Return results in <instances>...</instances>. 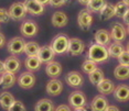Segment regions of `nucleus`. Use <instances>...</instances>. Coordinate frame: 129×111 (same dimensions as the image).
Instances as JSON below:
<instances>
[{
	"mask_svg": "<svg viewBox=\"0 0 129 111\" xmlns=\"http://www.w3.org/2000/svg\"><path fill=\"white\" fill-rule=\"evenodd\" d=\"M85 49V43L82 40L77 37H73L70 39L69 47H67V53L72 56H78L84 52Z\"/></svg>",
	"mask_w": 129,
	"mask_h": 111,
	"instance_id": "6e6552de",
	"label": "nucleus"
},
{
	"mask_svg": "<svg viewBox=\"0 0 129 111\" xmlns=\"http://www.w3.org/2000/svg\"><path fill=\"white\" fill-rule=\"evenodd\" d=\"M114 76H115L118 80L128 79L129 78V66L119 64V65L116 66V68L114 69Z\"/></svg>",
	"mask_w": 129,
	"mask_h": 111,
	"instance_id": "a878e982",
	"label": "nucleus"
},
{
	"mask_svg": "<svg viewBox=\"0 0 129 111\" xmlns=\"http://www.w3.org/2000/svg\"><path fill=\"white\" fill-rule=\"evenodd\" d=\"M94 39H95V43L106 46V45H108L110 43L111 36H110V33L107 30L101 29V30L96 31L95 35H94Z\"/></svg>",
	"mask_w": 129,
	"mask_h": 111,
	"instance_id": "aec40b11",
	"label": "nucleus"
},
{
	"mask_svg": "<svg viewBox=\"0 0 129 111\" xmlns=\"http://www.w3.org/2000/svg\"><path fill=\"white\" fill-rule=\"evenodd\" d=\"M65 81L70 87L77 88V87H81L82 85H83L84 78H83V76L81 75V73L73 71V72H70L69 74L65 76Z\"/></svg>",
	"mask_w": 129,
	"mask_h": 111,
	"instance_id": "ddd939ff",
	"label": "nucleus"
},
{
	"mask_svg": "<svg viewBox=\"0 0 129 111\" xmlns=\"http://www.w3.org/2000/svg\"><path fill=\"white\" fill-rule=\"evenodd\" d=\"M122 20H124V22L126 23L127 25H129V9H128V11L125 13V16L122 17Z\"/></svg>",
	"mask_w": 129,
	"mask_h": 111,
	"instance_id": "ea45409f",
	"label": "nucleus"
},
{
	"mask_svg": "<svg viewBox=\"0 0 129 111\" xmlns=\"http://www.w3.org/2000/svg\"><path fill=\"white\" fill-rule=\"evenodd\" d=\"M87 57L98 64V63H105L106 61H108V58L110 56L106 46L95 43V44H92L89 46Z\"/></svg>",
	"mask_w": 129,
	"mask_h": 111,
	"instance_id": "f257e3e1",
	"label": "nucleus"
},
{
	"mask_svg": "<svg viewBox=\"0 0 129 111\" xmlns=\"http://www.w3.org/2000/svg\"><path fill=\"white\" fill-rule=\"evenodd\" d=\"M128 6L121 0V1L117 2L115 5V16L118 17V18H122L125 16V13L128 11Z\"/></svg>",
	"mask_w": 129,
	"mask_h": 111,
	"instance_id": "2f4dec72",
	"label": "nucleus"
},
{
	"mask_svg": "<svg viewBox=\"0 0 129 111\" xmlns=\"http://www.w3.org/2000/svg\"><path fill=\"white\" fill-rule=\"evenodd\" d=\"M4 72H6V68H5V63L0 61V75H1Z\"/></svg>",
	"mask_w": 129,
	"mask_h": 111,
	"instance_id": "79ce46f5",
	"label": "nucleus"
},
{
	"mask_svg": "<svg viewBox=\"0 0 129 111\" xmlns=\"http://www.w3.org/2000/svg\"><path fill=\"white\" fill-rule=\"evenodd\" d=\"M38 2H40L41 5H46V4H49V1L50 0H37Z\"/></svg>",
	"mask_w": 129,
	"mask_h": 111,
	"instance_id": "a18cd8bd",
	"label": "nucleus"
},
{
	"mask_svg": "<svg viewBox=\"0 0 129 111\" xmlns=\"http://www.w3.org/2000/svg\"><path fill=\"white\" fill-rule=\"evenodd\" d=\"M74 111H86V108L84 107H77V108H74Z\"/></svg>",
	"mask_w": 129,
	"mask_h": 111,
	"instance_id": "c03bdc74",
	"label": "nucleus"
},
{
	"mask_svg": "<svg viewBox=\"0 0 129 111\" xmlns=\"http://www.w3.org/2000/svg\"><path fill=\"white\" fill-rule=\"evenodd\" d=\"M8 111H27V110H25L24 104H23L21 101L16 100L11 104V107L8 109Z\"/></svg>",
	"mask_w": 129,
	"mask_h": 111,
	"instance_id": "f704fd0d",
	"label": "nucleus"
},
{
	"mask_svg": "<svg viewBox=\"0 0 129 111\" xmlns=\"http://www.w3.org/2000/svg\"><path fill=\"white\" fill-rule=\"evenodd\" d=\"M110 36L115 42H124L127 36V30L121 23H113L110 29Z\"/></svg>",
	"mask_w": 129,
	"mask_h": 111,
	"instance_id": "423d86ee",
	"label": "nucleus"
},
{
	"mask_svg": "<svg viewBox=\"0 0 129 111\" xmlns=\"http://www.w3.org/2000/svg\"><path fill=\"white\" fill-rule=\"evenodd\" d=\"M8 11H9L10 18L14 21H21L25 18V14L28 13L23 2H14L13 5H11Z\"/></svg>",
	"mask_w": 129,
	"mask_h": 111,
	"instance_id": "7ed1b4c3",
	"label": "nucleus"
},
{
	"mask_svg": "<svg viewBox=\"0 0 129 111\" xmlns=\"http://www.w3.org/2000/svg\"><path fill=\"white\" fill-rule=\"evenodd\" d=\"M14 101H16V99H14V97L10 92L5 91L0 95V106H1L2 109L8 111V109L11 107V104H12Z\"/></svg>",
	"mask_w": 129,
	"mask_h": 111,
	"instance_id": "bb28decb",
	"label": "nucleus"
},
{
	"mask_svg": "<svg viewBox=\"0 0 129 111\" xmlns=\"http://www.w3.org/2000/svg\"><path fill=\"white\" fill-rule=\"evenodd\" d=\"M115 16V6L111 4H106L99 11V18L103 21H107Z\"/></svg>",
	"mask_w": 129,
	"mask_h": 111,
	"instance_id": "b1692460",
	"label": "nucleus"
},
{
	"mask_svg": "<svg viewBox=\"0 0 129 111\" xmlns=\"http://www.w3.org/2000/svg\"><path fill=\"white\" fill-rule=\"evenodd\" d=\"M69 101H70V106L73 108L84 107L87 104L86 96L82 91H73L69 97Z\"/></svg>",
	"mask_w": 129,
	"mask_h": 111,
	"instance_id": "9b49d317",
	"label": "nucleus"
},
{
	"mask_svg": "<svg viewBox=\"0 0 129 111\" xmlns=\"http://www.w3.org/2000/svg\"><path fill=\"white\" fill-rule=\"evenodd\" d=\"M5 68L7 72H11L16 74L17 72H19L20 67H21V63H20V60L16 55H12V56L8 57L7 60L5 61Z\"/></svg>",
	"mask_w": 129,
	"mask_h": 111,
	"instance_id": "a211bd4d",
	"label": "nucleus"
},
{
	"mask_svg": "<svg viewBox=\"0 0 129 111\" xmlns=\"http://www.w3.org/2000/svg\"><path fill=\"white\" fill-rule=\"evenodd\" d=\"M55 111H72V110L67 104H60V106L55 109Z\"/></svg>",
	"mask_w": 129,
	"mask_h": 111,
	"instance_id": "4c0bfd02",
	"label": "nucleus"
},
{
	"mask_svg": "<svg viewBox=\"0 0 129 111\" xmlns=\"http://www.w3.org/2000/svg\"><path fill=\"white\" fill-rule=\"evenodd\" d=\"M17 81V77L14 73L11 72H4L1 74V77H0V87L4 89H8L10 87H12Z\"/></svg>",
	"mask_w": 129,
	"mask_h": 111,
	"instance_id": "4468645a",
	"label": "nucleus"
},
{
	"mask_svg": "<svg viewBox=\"0 0 129 111\" xmlns=\"http://www.w3.org/2000/svg\"><path fill=\"white\" fill-rule=\"evenodd\" d=\"M126 49H127V51L129 52V42L127 43V46H126Z\"/></svg>",
	"mask_w": 129,
	"mask_h": 111,
	"instance_id": "09e8293b",
	"label": "nucleus"
},
{
	"mask_svg": "<svg viewBox=\"0 0 129 111\" xmlns=\"http://www.w3.org/2000/svg\"><path fill=\"white\" fill-rule=\"evenodd\" d=\"M88 77H89V81L93 85H95V86H97V85L105 78L104 77V72H103L101 68H98V67L96 69H94L92 73H89Z\"/></svg>",
	"mask_w": 129,
	"mask_h": 111,
	"instance_id": "c85d7f7f",
	"label": "nucleus"
},
{
	"mask_svg": "<svg viewBox=\"0 0 129 111\" xmlns=\"http://www.w3.org/2000/svg\"><path fill=\"white\" fill-rule=\"evenodd\" d=\"M96 68H97V63L89 60V58H87V60L82 64V69H83V72L85 74H89V73H92L94 69H96Z\"/></svg>",
	"mask_w": 129,
	"mask_h": 111,
	"instance_id": "473e14b6",
	"label": "nucleus"
},
{
	"mask_svg": "<svg viewBox=\"0 0 129 111\" xmlns=\"http://www.w3.org/2000/svg\"><path fill=\"white\" fill-rule=\"evenodd\" d=\"M106 4H107L106 0H90L89 4L86 7L90 12H99Z\"/></svg>",
	"mask_w": 129,
	"mask_h": 111,
	"instance_id": "c756f323",
	"label": "nucleus"
},
{
	"mask_svg": "<svg viewBox=\"0 0 129 111\" xmlns=\"http://www.w3.org/2000/svg\"><path fill=\"white\" fill-rule=\"evenodd\" d=\"M34 111H55L54 103L50 99H41L34 106Z\"/></svg>",
	"mask_w": 129,
	"mask_h": 111,
	"instance_id": "393cba45",
	"label": "nucleus"
},
{
	"mask_svg": "<svg viewBox=\"0 0 129 111\" xmlns=\"http://www.w3.org/2000/svg\"><path fill=\"white\" fill-rule=\"evenodd\" d=\"M105 111H120V110H119V108H117L116 106H108Z\"/></svg>",
	"mask_w": 129,
	"mask_h": 111,
	"instance_id": "a19ab883",
	"label": "nucleus"
},
{
	"mask_svg": "<svg viewBox=\"0 0 129 111\" xmlns=\"http://www.w3.org/2000/svg\"><path fill=\"white\" fill-rule=\"evenodd\" d=\"M24 45H25V42L23 40V37H20V36H17V37H13L11 39L9 42H8V51L10 52L12 55H20L24 52Z\"/></svg>",
	"mask_w": 129,
	"mask_h": 111,
	"instance_id": "20e7f679",
	"label": "nucleus"
},
{
	"mask_svg": "<svg viewBox=\"0 0 129 111\" xmlns=\"http://www.w3.org/2000/svg\"><path fill=\"white\" fill-rule=\"evenodd\" d=\"M108 106H109V104H108V100L105 98V96H103V95L96 96V97L93 99L92 103H90V107H92V109L94 111H105Z\"/></svg>",
	"mask_w": 129,
	"mask_h": 111,
	"instance_id": "6ab92c4d",
	"label": "nucleus"
},
{
	"mask_svg": "<svg viewBox=\"0 0 129 111\" xmlns=\"http://www.w3.org/2000/svg\"><path fill=\"white\" fill-rule=\"evenodd\" d=\"M77 22L83 31H88L93 23V16L88 9H83L80 11L77 17Z\"/></svg>",
	"mask_w": 129,
	"mask_h": 111,
	"instance_id": "39448f33",
	"label": "nucleus"
},
{
	"mask_svg": "<svg viewBox=\"0 0 129 111\" xmlns=\"http://www.w3.org/2000/svg\"><path fill=\"white\" fill-rule=\"evenodd\" d=\"M10 16H9V11L6 10L5 8H0V22L2 23H7L10 20Z\"/></svg>",
	"mask_w": 129,
	"mask_h": 111,
	"instance_id": "c9c22d12",
	"label": "nucleus"
},
{
	"mask_svg": "<svg viewBox=\"0 0 129 111\" xmlns=\"http://www.w3.org/2000/svg\"><path fill=\"white\" fill-rule=\"evenodd\" d=\"M6 45V37L4 34L0 32V48H2Z\"/></svg>",
	"mask_w": 129,
	"mask_h": 111,
	"instance_id": "58836bf2",
	"label": "nucleus"
},
{
	"mask_svg": "<svg viewBox=\"0 0 129 111\" xmlns=\"http://www.w3.org/2000/svg\"><path fill=\"white\" fill-rule=\"evenodd\" d=\"M41 63L38 55H32V56H28L24 61V65H25V68L30 72H36V71H39L40 69V66H41Z\"/></svg>",
	"mask_w": 129,
	"mask_h": 111,
	"instance_id": "5701e85b",
	"label": "nucleus"
},
{
	"mask_svg": "<svg viewBox=\"0 0 129 111\" xmlns=\"http://www.w3.org/2000/svg\"><path fill=\"white\" fill-rule=\"evenodd\" d=\"M124 51H125V47L120 42H114L113 44H110L109 47H108L109 56L114 57V58H118L120 56V54H121Z\"/></svg>",
	"mask_w": 129,
	"mask_h": 111,
	"instance_id": "cd10ccee",
	"label": "nucleus"
},
{
	"mask_svg": "<svg viewBox=\"0 0 129 111\" xmlns=\"http://www.w3.org/2000/svg\"><path fill=\"white\" fill-rule=\"evenodd\" d=\"M63 90V84L61 80L56 78H52L51 80L46 84V92L50 96H58Z\"/></svg>",
	"mask_w": 129,
	"mask_h": 111,
	"instance_id": "2eb2a0df",
	"label": "nucleus"
},
{
	"mask_svg": "<svg viewBox=\"0 0 129 111\" xmlns=\"http://www.w3.org/2000/svg\"><path fill=\"white\" fill-rule=\"evenodd\" d=\"M127 34H129V25H128V28H127Z\"/></svg>",
	"mask_w": 129,
	"mask_h": 111,
	"instance_id": "8fccbe9b",
	"label": "nucleus"
},
{
	"mask_svg": "<svg viewBox=\"0 0 129 111\" xmlns=\"http://www.w3.org/2000/svg\"><path fill=\"white\" fill-rule=\"evenodd\" d=\"M45 72L46 75L51 78H56L61 75L62 73V66L58 62H54V61H51L46 64L45 67Z\"/></svg>",
	"mask_w": 129,
	"mask_h": 111,
	"instance_id": "f3484780",
	"label": "nucleus"
},
{
	"mask_svg": "<svg viewBox=\"0 0 129 111\" xmlns=\"http://www.w3.org/2000/svg\"><path fill=\"white\" fill-rule=\"evenodd\" d=\"M85 108H86V111H94V110L92 109V107H90V104H86V106H85Z\"/></svg>",
	"mask_w": 129,
	"mask_h": 111,
	"instance_id": "49530a36",
	"label": "nucleus"
},
{
	"mask_svg": "<svg viewBox=\"0 0 129 111\" xmlns=\"http://www.w3.org/2000/svg\"><path fill=\"white\" fill-rule=\"evenodd\" d=\"M39 27L33 20H25L20 27V32L24 37H33L38 34Z\"/></svg>",
	"mask_w": 129,
	"mask_h": 111,
	"instance_id": "0eeeda50",
	"label": "nucleus"
},
{
	"mask_svg": "<svg viewBox=\"0 0 129 111\" xmlns=\"http://www.w3.org/2000/svg\"><path fill=\"white\" fill-rule=\"evenodd\" d=\"M69 42H70L69 36H67L66 34L61 33V34H57V35L52 40L51 46L56 54H64L67 52Z\"/></svg>",
	"mask_w": 129,
	"mask_h": 111,
	"instance_id": "f03ea898",
	"label": "nucleus"
},
{
	"mask_svg": "<svg viewBox=\"0 0 129 111\" xmlns=\"http://www.w3.org/2000/svg\"><path fill=\"white\" fill-rule=\"evenodd\" d=\"M52 24L54 25L55 28H63L65 27L69 22V18L64 12H61V11H56V12L53 13L52 16Z\"/></svg>",
	"mask_w": 129,
	"mask_h": 111,
	"instance_id": "4be33fe9",
	"label": "nucleus"
},
{
	"mask_svg": "<svg viewBox=\"0 0 129 111\" xmlns=\"http://www.w3.org/2000/svg\"><path fill=\"white\" fill-rule=\"evenodd\" d=\"M114 98L117 101L126 102L129 100V86L127 85H119L114 90Z\"/></svg>",
	"mask_w": 129,
	"mask_h": 111,
	"instance_id": "dca6fc26",
	"label": "nucleus"
},
{
	"mask_svg": "<svg viewBox=\"0 0 129 111\" xmlns=\"http://www.w3.org/2000/svg\"><path fill=\"white\" fill-rule=\"evenodd\" d=\"M67 1H69V0H50L49 4L51 5L52 7L57 8V7H62V6L66 5Z\"/></svg>",
	"mask_w": 129,
	"mask_h": 111,
	"instance_id": "e433bc0d",
	"label": "nucleus"
},
{
	"mask_svg": "<svg viewBox=\"0 0 129 111\" xmlns=\"http://www.w3.org/2000/svg\"><path fill=\"white\" fill-rule=\"evenodd\" d=\"M122 1H124V2H125V4H126V5H127V6H128V7H129V0H122Z\"/></svg>",
	"mask_w": 129,
	"mask_h": 111,
	"instance_id": "de8ad7c7",
	"label": "nucleus"
},
{
	"mask_svg": "<svg viewBox=\"0 0 129 111\" xmlns=\"http://www.w3.org/2000/svg\"><path fill=\"white\" fill-rule=\"evenodd\" d=\"M117 60H118L119 64H121V65L129 66V52L127 51V49H125V51L120 54V56L117 58Z\"/></svg>",
	"mask_w": 129,
	"mask_h": 111,
	"instance_id": "72a5a7b5",
	"label": "nucleus"
},
{
	"mask_svg": "<svg viewBox=\"0 0 129 111\" xmlns=\"http://www.w3.org/2000/svg\"><path fill=\"white\" fill-rule=\"evenodd\" d=\"M18 84L19 86L23 89H30L34 86L36 84V76L32 72H24L19 76L18 78Z\"/></svg>",
	"mask_w": 129,
	"mask_h": 111,
	"instance_id": "9d476101",
	"label": "nucleus"
},
{
	"mask_svg": "<svg viewBox=\"0 0 129 111\" xmlns=\"http://www.w3.org/2000/svg\"><path fill=\"white\" fill-rule=\"evenodd\" d=\"M55 54L56 53L54 52V49L52 48L51 45H44V46H42V47H40V51H39V53H38V57H39L41 63L48 64L49 62L54 60Z\"/></svg>",
	"mask_w": 129,
	"mask_h": 111,
	"instance_id": "f8f14e48",
	"label": "nucleus"
},
{
	"mask_svg": "<svg viewBox=\"0 0 129 111\" xmlns=\"http://www.w3.org/2000/svg\"><path fill=\"white\" fill-rule=\"evenodd\" d=\"M39 51H40L39 44H38L37 42H33V41H31V42L25 43V45H24V52H23V53H25L28 56H32V55H38Z\"/></svg>",
	"mask_w": 129,
	"mask_h": 111,
	"instance_id": "7c9ffc66",
	"label": "nucleus"
},
{
	"mask_svg": "<svg viewBox=\"0 0 129 111\" xmlns=\"http://www.w3.org/2000/svg\"><path fill=\"white\" fill-rule=\"evenodd\" d=\"M89 1L90 0H78V2H80L81 5H83V6H87L89 4Z\"/></svg>",
	"mask_w": 129,
	"mask_h": 111,
	"instance_id": "37998d69",
	"label": "nucleus"
},
{
	"mask_svg": "<svg viewBox=\"0 0 129 111\" xmlns=\"http://www.w3.org/2000/svg\"><path fill=\"white\" fill-rule=\"evenodd\" d=\"M96 87H97V90L102 95H109V93H113L116 88L115 84L110 79H106V78H104Z\"/></svg>",
	"mask_w": 129,
	"mask_h": 111,
	"instance_id": "412c9836",
	"label": "nucleus"
},
{
	"mask_svg": "<svg viewBox=\"0 0 129 111\" xmlns=\"http://www.w3.org/2000/svg\"><path fill=\"white\" fill-rule=\"evenodd\" d=\"M23 5H24L27 12L33 14V16H41L45 11L44 5H41L37 0H24Z\"/></svg>",
	"mask_w": 129,
	"mask_h": 111,
	"instance_id": "1a4fd4ad",
	"label": "nucleus"
}]
</instances>
